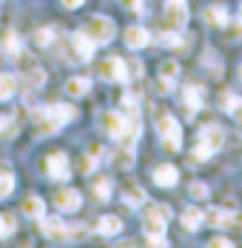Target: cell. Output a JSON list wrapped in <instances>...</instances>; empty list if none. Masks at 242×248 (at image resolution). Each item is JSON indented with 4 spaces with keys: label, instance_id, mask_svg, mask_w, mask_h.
<instances>
[{
    "label": "cell",
    "instance_id": "obj_1",
    "mask_svg": "<svg viewBox=\"0 0 242 248\" xmlns=\"http://www.w3.org/2000/svg\"><path fill=\"white\" fill-rule=\"evenodd\" d=\"M34 120V128L37 134H54L57 128L69 125L72 120H77V108L69 106V103H51V106H43L31 114Z\"/></svg>",
    "mask_w": 242,
    "mask_h": 248
},
{
    "label": "cell",
    "instance_id": "obj_2",
    "mask_svg": "<svg viewBox=\"0 0 242 248\" xmlns=\"http://www.w3.org/2000/svg\"><path fill=\"white\" fill-rule=\"evenodd\" d=\"M157 131L163 137V149L166 151H182V128L174 120L171 111H157Z\"/></svg>",
    "mask_w": 242,
    "mask_h": 248
},
{
    "label": "cell",
    "instance_id": "obj_3",
    "mask_svg": "<svg viewBox=\"0 0 242 248\" xmlns=\"http://www.w3.org/2000/svg\"><path fill=\"white\" fill-rule=\"evenodd\" d=\"M222 143H225V131H222V125L208 123L202 131H199V146L194 149V160H208L214 151L222 149Z\"/></svg>",
    "mask_w": 242,
    "mask_h": 248
},
{
    "label": "cell",
    "instance_id": "obj_4",
    "mask_svg": "<svg viewBox=\"0 0 242 248\" xmlns=\"http://www.w3.org/2000/svg\"><path fill=\"white\" fill-rule=\"evenodd\" d=\"M83 31L94 40L97 46H106V43H111L114 40V20L108 17V15H91L86 23H83Z\"/></svg>",
    "mask_w": 242,
    "mask_h": 248
},
{
    "label": "cell",
    "instance_id": "obj_5",
    "mask_svg": "<svg viewBox=\"0 0 242 248\" xmlns=\"http://www.w3.org/2000/svg\"><path fill=\"white\" fill-rule=\"evenodd\" d=\"M185 23H188V3L185 0H166V9H163L166 31H182Z\"/></svg>",
    "mask_w": 242,
    "mask_h": 248
},
{
    "label": "cell",
    "instance_id": "obj_6",
    "mask_svg": "<svg viewBox=\"0 0 242 248\" xmlns=\"http://www.w3.org/2000/svg\"><path fill=\"white\" fill-rule=\"evenodd\" d=\"M97 75L103 77L106 83H125L128 77H131V72H128V63L122 60V57H106L103 63H100V69H97Z\"/></svg>",
    "mask_w": 242,
    "mask_h": 248
},
{
    "label": "cell",
    "instance_id": "obj_7",
    "mask_svg": "<svg viewBox=\"0 0 242 248\" xmlns=\"http://www.w3.org/2000/svg\"><path fill=\"white\" fill-rule=\"evenodd\" d=\"M43 174L51 177V180H57V183H63V180H69V157L63 154V151H51L46 160H43Z\"/></svg>",
    "mask_w": 242,
    "mask_h": 248
},
{
    "label": "cell",
    "instance_id": "obj_8",
    "mask_svg": "<svg viewBox=\"0 0 242 248\" xmlns=\"http://www.w3.org/2000/svg\"><path fill=\"white\" fill-rule=\"evenodd\" d=\"M40 231L48 240H57V243H69L72 240V228L63 220H57V217H40Z\"/></svg>",
    "mask_w": 242,
    "mask_h": 248
},
{
    "label": "cell",
    "instance_id": "obj_9",
    "mask_svg": "<svg viewBox=\"0 0 242 248\" xmlns=\"http://www.w3.org/2000/svg\"><path fill=\"white\" fill-rule=\"evenodd\" d=\"M140 134H143V123H140V114H137V108H134V111L125 117V125H122L117 143H120V146H131V149H134V143L140 140Z\"/></svg>",
    "mask_w": 242,
    "mask_h": 248
},
{
    "label": "cell",
    "instance_id": "obj_10",
    "mask_svg": "<svg viewBox=\"0 0 242 248\" xmlns=\"http://www.w3.org/2000/svg\"><path fill=\"white\" fill-rule=\"evenodd\" d=\"M94 46H97V43L86 34V31H83V29L72 34V49H74V57H77L80 63H89V60L94 57Z\"/></svg>",
    "mask_w": 242,
    "mask_h": 248
},
{
    "label": "cell",
    "instance_id": "obj_11",
    "mask_svg": "<svg viewBox=\"0 0 242 248\" xmlns=\"http://www.w3.org/2000/svg\"><path fill=\"white\" fill-rule=\"evenodd\" d=\"M166 223H168V217L160 211V205H151L143 214V231L145 234H166Z\"/></svg>",
    "mask_w": 242,
    "mask_h": 248
},
{
    "label": "cell",
    "instance_id": "obj_12",
    "mask_svg": "<svg viewBox=\"0 0 242 248\" xmlns=\"http://www.w3.org/2000/svg\"><path fill=\"white\" fill-rule=\"evenodd\" d=\"M151 180L160 186V188H174L177 183H180V171H177V166H171V163H160L154 174H151Z\"/></svg>",
    "mask_w": 242,
    "mask_h": 248
},
{
    "label": "cell",
    "instance_id": "obj_13",
    "mask_svg": "<svg viewBox=\"0 0 242 248\" xmlns=\"http://www.w3.org/2000/svg\"><path fill=\"white\" fill-rule=\"evenodd\" d=\"M54 205H57L60 211H77V208L83 205V197H80L77 188H57V194H54Z\"/></svg>",
    "mask_w": 242,
    "mask_h": 248
},
{
    "label": "cell",
    "instance_id": "obj_14",
    "mask_svg": "<svg viewBox=\"0 0 242 248\" xmlns=\"http://www.w3.org/2000/svg\"><path fill=\"white\" fill-rule=\"evenodd\" d=\"M182 103H185V111L188 117H194L202 106H205V97H202V89L199 86H185L182 89Z\"/></svg>",
    "mask_w": 242,
    "mask_h": 248
},
{
    "label": "cell",
    "instance_id": "obj_15",
    "mask_svg": "<svg viewBox=\"0 0 242 248\" xmlns=\"http://www.w3.org/2000/svg\"><path fill=\"white\" fill-rule=\"evenodd\" d=\"M148 40H151V37H148V31H145L143 26H128V29H125V46H128L131 51L145 49Z\"/></svg>",
    "mask_w": 242,
    "mask_h": 248
},
{
    "label": "cell",
    "instance_id": "obj_16",
    "mask_svg": "<svg viewBox=\"0 0 242 248\" xmlns=\"http://www.w3.org/2000/svg\"><path fill=\"white\" fill-rule=\"evenodd\" d=\"M0 51L9 54V57H17V54L23 51V43H20V37H17L15 29H6V31H3V37H0Z\"/></svg>",
    "mask_w": 242,
    "mask_h": 248
},
{
    "label": "cell",
    "instance_id": "obj_17",
    "mask_svg": "<svg viewBox=\"0 0 242 248\" xmlns=\"http://www.w3.org/2000/svg\"><path fill=\"white\" fill-rule=\"evenodd\" d=\"M20 211H23L26 217H31V220H40V217L46 214V202L37 197V194H29V197H23V202H20Z\"/></svg>",
    "mask_w": 242,
    "mask_h": 248
},
{
    "label": "cell",
    "instance_id": "obj_18",
    "mask_svg": "<svg viewBox=\"0 0 242 248\" xmlns=\"http://www.w3.org/2000/svg\"><path fill=\"white\" fill-rule=\"evenodd\" d=\"M122 125H125V117H122L120 111H106L103 114V131L108 134V137H120V131H122Z\"/></svg>",
    "mask_w": 242,
    "mask_h": 248
},
{
    "label": "cell",
    "instance_id": "obj_19",
    "mask_svg": "<svg viewBox=\"0 0 242 248\" xmlns=\"http://www.w3.org/2000/svg\"><path fill=\"white\" fill-rule=\"evenodd\" d=\"M122 200H125L128 208H137V205H145V202H148V194H145L137 183H128V186L122 188Z\"/></svg>",
    "mask_w": 242,
    "mask_h": 248
},
{
    "label": "cell",
    "instance_id": "obj_20",
    "mask_svg": "<svg viewBox=\"0 0 242 248\" xmlns=\"http://www.w3.org/2000/svg\"><path fill=\"white\" fill-rule=\"evenodd\" d=\"M66 92H69V97H83V94H89V92H91V77H83V75L69 77Z\"/></svg>",
    "mask_w": 242,
    "mask_h": 248
},
{
    "label": "cell",
    "instance_id": "obj_21",
    "mask_svg": "<svg viewBox=\"0 0 242 248\" xmlns=\"http://www.w3.org/2000/svg\"><path fill=\"white\" fill-rule=\"evenodd\" d=\"M120 231H122L120 217H114V214L100 217V223H97V234H100V237H114V234H120Z\"/></svg>",
    "mask_w": 242,
    "mask_h": 248
},
{
    "label": "cell",
    "instance_id": "obj_22",
    "mask_svg": "<svg viewBox=\"0 0 242 248\" xmlns=\"http://www.w3.org/2000/svg\"><path fill=\"white\" fill-rule=\"evenodd\" d=\"M20 86H23V92H37L40 86H46V72H40V69H29L23 72V80H20Z\"/></svg>",
    "mask_w": 242,
    "mask_h": 248
},
{
    "label": "cell",
    "instance_id": "obj_23",
    "mask_svg": "<svg viewBox=\"0 0 242 248\" xmlns=\"http://www.w3.org/2000/svg\"><path fill=\"white\" fill-rule=\"evenodd\" d=\"M205 223L214 225V228H228V225L234 223V214L225 211V208H208L205 211Z\"/></svg>",
    "mask_w": 242,
    "mask_h": 248
},
{
    "label": "cell",
    "instance_id": "obj_24",
    "mask_svg": "<svg viewBox=\"0 0 242 248\" xmlns=\"http://www.w3.org/2000/svg\"><path fill=\"white\" fill-rule=\"evenodd\" d=\"M205 223V211H199V208H182V228H188V231H199V225Z\"/></svg>",
    "mask_w": 242,
    "mask_h": 248
},
{
    "label": "cell",
    "instance_id": "obj_25",
    "mask_svg": "<svg viewBox=\"0 0 242 248\" xmlns=\"http://www.w3.org/2000/svg\"><path fill=\"white\" fill-rule=\"evenodd\" d=\"M228 20H231V17H228V12H225L222 6H208V9H205V23L208 26H214V29H225Z\"/></svg>",
    "mask_w": 242,
    "mask_h": 248
},
{
    "label": "cell",
    "instance_id": "obj_26",
    "mask_svg": "<svg viewBox=\"0 0 242 248\" xmlns=\"http://www.w3.org/2000/svg\"><path fill=\"white\" fill-rule=\"evenodd\" d=\"M111 163H114L117 169H131V166H134V149H131V146H120V149L111 154Z\"/></svg>",
    "mask_w": 242,
    "mask_h": 248
},
{
    "label": "cell",
    "instance_id": "obj_27",
    "mask_svg": "<svg viewBox=\"0 0 242 248\" xmlns=\"http://www.w3.org/2000/svg\"><path fill=\"white\" fill-rule=\"evenodd\" d=\"M15 186H17V180H15V174H12V169H0V200L12 197V191H15Z\"/></svg>",
    "mask_w": 242,
    "mask_h": 248
},
{
    "label": "cell",
    "instance_id": "obj_28",
    "mask_svg": "<svg viewBox=\"0 0 242 248\" xmlns=\"http://www.w3.org/2000/svg\"><path fill=\"white\" fill-rule=\"evenodd\" d=\"M17 92V80L9 72H0V100H12Z\"/></svg>",
    "mask_w": 242,
    "mask_h": 248
},
{
    "label": "cell",
    "instance_id": "obj_29",
    "mask_svg": "<svg viewBox=\"0 0 242 248\" xmlns=\"http://www.w3.org/2000/svg\"><path fill=\"white\" fill-rule=\"evenodd\" d=\"M91 194H94V200L106 202V200L111 197V183L108 180H97L94 186H91Z\"/></svg>",
    "mask_w": 242,
    "mask_h": 248
},
{
    "label": "cell",
    "instance_id": "obj_30",
    "mask_svg": "<svg viewBox=\"0 0 242 248\" xmlns=\"http://www.w3.org/2000/svg\"><path fill=\"white\" fill-rule=\"evenodd\" d=\"M240 100H242V97H237L234 92H222V94H219V108L231 114V111L237 108V103H240Z\"/></svg>",
    "mask_w": 242,
    "mask_h": 248
},
{
    "label": "cell",
    "instance_id": "obj_31",
    "mask_svg": "<svg viewBox=\"0 0 242 248\" xmlns=\"http://www.w3.org/2000/svg\"><path fill=\"white\" fill-rule=\"evenodd\" d=\"M77 166H80V169H77L80 174H91V171L97 169V157H94V154H89V151H86V154L80 157V163H77Z\"/></svg>",
    "mask_w": 242,
    "mask_h": 248
},
{
    "label": "cell",
    "instance_id": "obj_32",
    "mask_svg": "<svg viewBox=\"0 0 242 248\" xmlns=\"http://www.w3.org/2000/svg\"><path fill=\"white\" fill-rule=\"evenodd\" d=\"M188 194H191L194 200H205L208 194H211V191H208V186H205L202 180H194L191 186H188Z\"/></svg>",
    "mask_w": 242,
    "mask_h": 248
},
{
    "label": "cell",
    "instance_id": "obj_33",
    "mask_svg": "<svg viewBox=\"0 0 242 248\" xmlns=\"http://www.w3.org/2000/svg\"><path fill=\"white\" fill-rule=\"evenodd\" d=\"M51 40H54V29H37L34 31V43L43 49V46H51Z\"/></svg>",
    "mask_w": 242,
    "mask_h": 248
},
{
    "label": "cell",
    "instance_id": "obj_34",
    "mask_svg": "<svg viewBox=\"0 0 242 248\" xmlns=\"http://www.w3.org/2000/svg\"><path fill=\"white\" fill-rule=\"evenodd\" d=\"M15 225H17V220H15L12 214H0V240L9 237V234L15 231Z\"/></svg>",
    "mask_w": 242,
    "mask_h": 248
},
{
    "label": "cell",
    "instance_id": "obj_35",
    "mask_svg": "<svg viewBox=\"0 0 242 248\" xmlns=\"http://www.w3.org/2000/svg\"><path fill=\"white\" fill-rule=\"evenodd\" d=\"M177 72H180V63H177V60H163V63H160V77H168V80H174V77H177Z\"/></svg>",
    "mask_w": 242,
    "mask_h": 248
},
{
    "label": "cell",
    "instance_id": "obj_36",
    "mask_svg": "<svg viewBox=\"0 0 242 248\" xmlns=\"http://www.w3.org/2000/svg\"><path fill=\"white\" fill-rule=\"evenodd\" d=\"M120 3L128 9V12H134V15H143V12H145L143 0H120Z\"/></svg>",
    "mask_w": 242,
    "mask_h": 248
},
{
    "label": "cell",
    "instance_id": "obj_37",
    "mask_svg": "<svg viewBox=\"0 0 242 248\" xmlns=\"http://www.w3.org/2000/svg\"><path fill=\"white\" fill-rule=\"evenodd\" d=\"M122 103H125L128 108H137V103H140V94H137V92H125V94H122Z\"/></svg>",
    "mask_w": 242,
    "mask_h": 248
},
{
    "label": "cell",
    "instance_id": "obj_38",
    "mask_svg": "<svg viewBox=\"0 0 242 248\" xmlns=\"http://www.w3.org/2000/svg\"><path fill=\"white\" fill-rule=\"evenodd\" d=\"M208 246H211V248H234V243H231L228 237H214Z\"/></svg>",
    "mask_w": 242,
    "mask_h": 248
},
{
    "label": "cell",
    "instance_id": "obj_39",
    "mask_svg": "<svg viewBox=\"0 0 242 248\" xmlns=\"http://www.w3.org/2000/svg\"><path fill=\"white\" fill-rule=\"evenodd\" d=\"M231 117H234V123H237V128H240V131H242V100H240V103H237V108L231 111Z\"/></svg>",
    "mask_w": 242,
    "mask_h": 248
},
{
    "label": "cell",
    "instance_id": "obj_40",
    "mask_svg": "<svg viewBox=\"0 0 242 248\" xmlns=\"http://www.w3.org/2000/svg\"><path fill=\"white\" fill-rule=\"evenodd\" d=\"M148 243H151V246H168V240H166L163 234H148Z\"/></svg>",
    "mask_w": 242,
    "mask_h": 248
},
{
    "label": "cell",
    "instance_id": "obj_41",
    "mask_svg": "<svg viewBox=\"0 0 242 248\" xmlns=\"http://www.w3.org/2000/svg\"><path fill=\"white\" fill-rule=\"evenodd\" d=\"M60 3H63V9H69V12H74V9H80V6H83L86 0H60Z\"/></svg>",
    "mask_w": 242,
    "mask_h": 248
},
{
    "label": "cell",
    "instance_id": "obj_42",
    "mask_svg": "<svg viewBox=\"0 0 242 248\" xmlns=\"http://www.w3.org/2000/svg\"><path fill=\"white\" fill-rule=\"evenodd\" d=\"M128 69H131V72H134L137 77L143 75V63H140V60H131V66H128Z\"/></svg>",
    "mask_w": 242,
    "mask_h": 248
},
{
    "label": "cell",
    "instance_id": "obj_43",
    "mask_svg": "<svg viewBox=\"0 0 242 248\" xmlns=\"http://www.w3.org/2000/svg\"><path fill=\"white\" fill-rule=\"evenodd\" d=\"M237 77H240V83H242V63H240V72H237Z\"/></svg>",
    "mask_w": 242,
    "mask_h": 248
},
{
    "label": "cell",
    "instance_id": "obj_44",
    "mask_svg": "<svg viewBox=\"0 0 242 248\" xmlns=\"http://www.w3.org/2000/svg\"><path fill=\"white\" fill-rule=\"evenodd\" d=\"M237 17H240V23H242V6H240V15H237Z\"/></svg>",
    "mask_w": 242,
    "mask_h": 248
},
{
    "label": "cell",
    "instance_id": "obj_45",
    "mask_svg": "<svg viewBox=\"0 0 242 248\" xmlns=\"http://www.w3.org/2000/svg\"><path fill=\"white\" fill-rule=\"evenodd\" d=\"M0 128H3V120H0Z\"/></svg>",
    "mask_w": 242,
    "mask_h": 248
}]
</instances>
